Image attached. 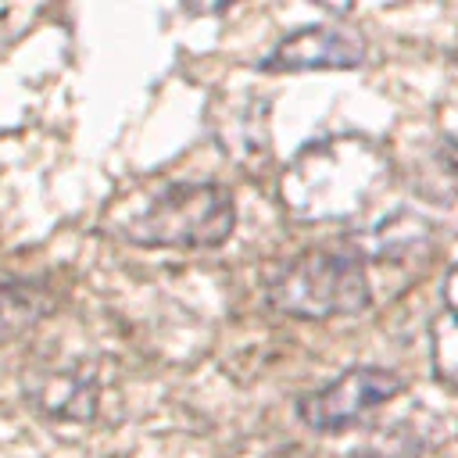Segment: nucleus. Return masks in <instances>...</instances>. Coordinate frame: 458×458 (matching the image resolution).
Segmentation results:
<instances>
[{
    "label": "nucleus",
    "mask_w": 458,
    "mask_h": 458,
    "mask_svg": "<svg viewBox=\"0 0 458 458\" xmlns=\"http://www.w3.org/2000/svg\"><path fill=\"white\" fill-rule=\"evenodd\" d=\"M386 172L390 165L376 143L361 136H326L290 157L279 197L297 222H347L386 186Z\"/></svg>",
    "instance_id": "obj_1"
},
{
    "label": "nucleus",
    "mask_w": 458,
    "mask_h": 458,
    "mask_svg": "<svg viewBox=\"0 0 458 458\" xmlns=\"http://www.w3.org/2000/svg\"><path fill=\"white\" fill-rule=\"evenodd\" d=\"M236 204L218 182H165L111 211V233L132 247L204 250L233 236Z\"/></svg>",
    "instance_id": "obj_2"
},
{
    "label": "nucleus",
    "mask_w": 458,
    "mask_h": 458,
    "mask_svg": "<svg viewBox=\"0 0 458 458\" xmlns=\"http://www.w3.org/2000/svg\"><path fill=\"white\" fill-rule=\"evenodd\" d=\"M265 301L272 311L290 318H354L372 304V286L361 254L344 247H311L268 276Z\"/></svg>",
    "instance_id": "obj_3"
},
{
    "label": "nucleus",
    "mask_w": 458,
    "mask_h": 458,
    "mask_svg": "<svg viewBox=\"0 0 458 458\" xmlns=\"http://www.w3.org/2000/svg\"><path fill=\"white\" fill-rule=\"evenodd\" d=\"M401 376L390 369H347L333 383L304 394L297 401V415L315 433H344L365 422L372 411H379L394 394H401Z\"/></svg>",
    "instance_id": "obj_4"
},
{
    "label": "nucleus",
    "mask_w": 458,
    "mask_h": 458,
    "mask_svg": "<svg viewBox=\"0 0 458 458\" xmlns=\"http://www.w3.org/2000/svg\"><path fill=\"white\" fill-rule=\"evenodd\" d=\"M365 61V39L351 25H304L283 36L261 61V72H318L358 68Z\"/></svg>",
    "instance_id": "obj_5"
},
{
    "label": "nucleus",
    "mask_w": 458,
    "mask_h": 458,
    "mask_svg": "<svg viewBox=\"0 0 458 458\" xmlns=\"http://www.w3.org/2000/svg\"><path fill=\"white\" fill-rule=\"evenodd\" d=\"M25 397L50 419L86 422L97 411V376L82 361L50 358L25 369Z\"/></svg>",
    "instance_id": "obj_6"
},
{
    "label": "nucleus",
    "mask_w": 458,
    "mask_h": 458,
    "mask_svg": "<svg viewBox=\"0 0 458 458\" xmlns=\"http://www.w3.org/2000/svg\"><path fill=\"white\" fill-rule=\"evenodd\" d=\"M54 308V297L39 283L0 279V347L36 329Z\"/></svg>",
    "instance_id": "obj_7"
},
{
    "label": "nucleus",
    "mask_w": 458,
    "mask_h": 458,
    "mask_svg": "<svg viewBox=\"0 0 458 458\" xmlns=\"http://www.w3.org/2000/svg\"><path fill=\"white\" fill-rule=\"evenodd\" d=\"M433 372L440 383H447L451 390H458V318L451 311H444L433 322Z\"/></svg>",
    "instance_id": "obj_8"
},
{
    "label": "nucleus",
    "mask_w": 458,
    "mask_h": 458,
    "mask_svg": "<svg viewBox=\"0 0 458 458\" xmlns=\"http://www.w3.org/2000/svg\"><path fill=\"white\" fill-rule=\"evenodd\" d=\"M386 240H390V229H386V225H379V229H376V247L383 250V247H386ZM415 240H419L415 233H404V236H397V240H394V247H390V254H401V250H408Z\"/></svg>",
    "instance_id": "obj_9"
},
{
    "label": "nucleus",
    "mask_w": 458,
    "mask_h": 458,
    "mask_svg": "<svg viewBox=\"0 0 458 458\" xmlns=\"http://www.w3.org/2000/svg\"><path fill=\"white\" fill-rule=\"evenodd\" d=\"M444 297H447V311L458 318V265L447 272V283H444Z\"/></svg>",
    "instance_id": "obj_10"
},
{
    "label": "nucleus",
    "mask_w": 458,
    "mask_h": 458,
    "mask_svg": "<svg viewBox=\"0 0 458 458\" xmlns=\"http://www.w3.org/2000/svg\"><path fill=\"white\" fill-rule=\"evenodd\" d=\"M444 165H447V172H451V179H454V186H458V140L444 147Z\"/></svg>",
    "instance_id": "obj_11"
}]
</instances>
